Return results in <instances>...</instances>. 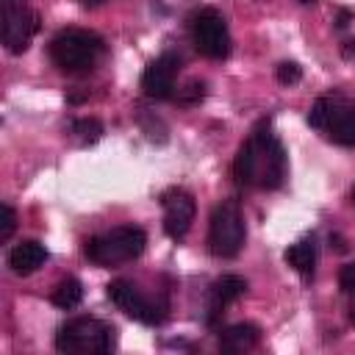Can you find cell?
Masks as SVG:
<instances>
[{"mask_svg": "<svg viewBox=\"0 0 355 355\" xmlns=\"http://www.w3.org/2000/svg\"><path fill=\"white\" fill-rule=\"evenodd\" d=\"M288 172L286 150L280 139L272 130L269 119H261L252 133L241 141L236 161H233V175L241 186H261V189H277Z\"/></svg>", "mask_w": 355, "mask_h": 355, "instance_id": "obj_1", "label": "cell"}, {"mask_svg": "<svg viewBox=\"0 0 355 355\" xmlns=\"http://www.w3.org/2000/svg\"><path fill=\"white\" fill-rule=\"evenodd\" d=\"M105 44L94 31L86 28H64L50 39V58L64 72H86L92 69Z\"/></svg>", "mask_w": 355, "mask_h": 355, "instance_id": "obj_2", "label": "cell"}, {"mask_svg": "<svg viewBox=\"0 0 355 355\" xmlns=\"http://www.w3.org/2000/svg\"><path fill=\"white\" fill-rule=\"evenodd\" d=\"M147 233L136 225H119L103 236H92L83 247L86 258L97 266H119L144 252Z\"/></svg>", "mask_w": 355, "mask_h": 355, "instance_id": "obj_3", "label": "cell"}, {"mask_svg": "<svg viewBox=\"0 0 355 355\" xmlns=\"http://www.w3.org/2000/svg\"><path fill=\"white\" fill-rule=\"evenodd\" d=\"M114 344H116V327L103 322V319H94V316L69 319L55 333V349L58 352H80V355L97 352V355H103V352H111Z\"/></svg>", "mask_w": 355, "mask_h": 355, "instance_id": "obj_4", "label": "cell"}, {"mask_svg": "<svg viewBox=\"0 0 355 355\" xmlns=\"http://www.w3.org/2000/svg\"><path fill=\"white\" fill-rule=\"evenodd\" d=\"M247 225L239 200H222L208 222V250L216 258H236L244 247Z\"/></svg>", "mask_w": 355, "mask_h": 355, "instance_id": "obj_5", "label": "cell"}, {"mask_svg": "<svg viewBox=\"0 0 355 355\" xmlns=\"http://www.w3.org/2000/svg\"><path fill=\"white\" fill-rule=\"evenodd\" d=\"M308 125L341 147H355V105L338 97H319L308 111Z\"/></svg>", "mask_w": 355, "mask_h": 355, "instance_id": "obj_6", "label": "cell"}, {"mask_svg": "<svg viewBox=\"0 0 355 355\" xmlns=\"http://www.w3.org/2000/svg\"><path fill=\"white\" fill-rule=\"evenodd\" d=\"M105 294L108 300L125 311L130 319L136 322H144V324H161L164 316H166V302H158V300H150L136 283L130 280H111L105 286Z\"/></svg>", "mask_w": 355, "mask_h": 355, "instance_id": "obj_7", "label": "cell"}, {"mask_svg": "<svg viewBox=\"0 0 355 355\" xmlns=\"http://www.w3.org/2000/svg\"><path fill=\"white\" fill-rule=\"evenodd\" d=\"M191 39H194V47L214 61L227 58L230 53V31L225 17L216 8H200L191 17Z\"/></svg>", "mask_w": 355, "mask_h": 355, "instance_id": "obj_8", "label": "cell"}, {"mask_svg": "<svg viewBox=\"0 0 355 355\" xmlns=\"http://www.w3.org/2000/svg\"><path fill=\"white\" fill-rule=\"evenodd\" d=\"M3 14V44L8 53H25L33 33L39 31V14L25 8L22 0H0Z\"/></svg>", "mask_w": 355, "mask_h": 355, "instance_id": "obj_9", "label": "cell"}, {"mask_svg": "<svg viewBox=\"0 0 355 355\" xmlns=\"http://www.w3.org/2000/svg\"><path fill=\"white\" fill-rule=\"evenodd\" d=\"M161 205H164V233L175 241L183 239L197 214L194 197L186 189H166L161 194Z\"/></svg>", "mask_w": 355, "mask_h": 355, "instance_id": "obj_10", "label": "cell"}, {"mask_svg": "<svg viewBox=\"0 0 355 355\" xmlns=\"http://www.w3.org/2000/svg\"><path fill=\"white\" fill-rule=\"evenodd\" d=\"M178 69H180V58L175 53H161L155 61L147 64V69L141 72V92L153 100H166L175 92V80H178Z\"/></svg>", "mask_w": 355, "mask_h": 355, "instance_id": "obj_11", "label": "cell"}, {"mask_svg": "<svg viewBox=\"0 0 355 355\" xmlns=\"http://www.w3.org/2000/svg\"><path fill=\"white\" fill-rule=\"evenodd\" d=\"M247 294V280L239 277V275H222L211 283L208 288V322H216V316L230 305L236 302L239 297Z\"/></svg>", "mask_w": 355, "mask_h": 355, "instance_id": "obj_12", "label": "cell"}, {"mask_svg": "<svg viewBox=\"0 0 355 355\" xmlns=\"http://www.w3.org/2000/svg\"><path fill=\"white\" fill-rule=\"evenodd\" d=\"M44 261H47V247L33 239L14 244V250L8 252V266L14 275H33L39 266H44Z\"/></svg>", "mask_w": 355, "mask_h": 355, "instance_id": "obj_13", "label": "cell"}, {"mask_svg": "<svg viewBox=\"0 0 355 355\" xmlns=\"http://www.w3.org/2000/svg\"><path fill=\"white\" fill-rule=\"evenodd\" d=\"M286 263L302 277V280H311L313 277V269H316V239L313 236H302L300 241L288 244V250L283 252Z\"/></svg>", "mask_w": 355, "mask_h": 355, "instance_id": "obj_14", "label": "cell"}, {"mask_svg": "<svg viewBox=\"0 0 355 355\" xmlns=\"http://www.w3.org/2000/svg\"><path fill=\"white\" fill-rule=\"evenodd\" d=\"M258 338H261L258 324H252V322H239V324H230V327H225V330L219 333V347H222L225 352H244V349L255 347Z\"/></svg>", "mask_w": 355, "mask_h": 355, "instance_id": "obj_15", "label": "cell"}, {"mask_svg": "<svg viewBox=\"0 0 355 355\" xmlns=\"http://www.w3.org/2000/svg\"><path fill=\"white\" fill-rule=\"evenodd\" d=\"M80 300H83V286L78 277H64L50 291V302L61 311H72L75 305H80Z\"/></svg>", "mask_w": 355, "mask_h": 355, "instance_id": "obj_16", "label": "cell"}, {"mask_svg": "<svg viewBox=\"0 0 355 355\" xmlns=\"http://www.w3.org/2000/svg\"><path fill=\"white\" fill-rule=\"evenodd\" d=\"M69 133H72L80 144H94V141L103 136V125H100L97 119H92V116H83V119H75V122L69 125Z\"/></svg>", "mask_w": 355, "mask_h": 355, "instance_id": "obj_17", "label": "cell"}, {"mask_svg": "<svg viewBox=\"0 0 355 355\" xmlns=\"http://www.w3.org/2000/svg\"><path fill=\"white\" fill-rule=\"evenodd\" d=\"M275 78H277V83H283V86H294V83H300L302 69H300L297 61H280L277 69H275Z\"/></svg>", "mask_w": 355, "mask_h": 355, "instance_id": "obj_18", "label": "cell"}, {"mask_svg": "<svg viewBox=\"0 0 355 355\" xmlns=\"http://www.w3.org/2000/svg\"><path fill=\"white\" fill-rule=\"evenodd\" d=\"M202 97H205V83H202V80H191L183 92H178V103H183V105L200 103Z\"/></svg>", "mask_w": 355, "mask_h": 355, "instance_id": "obj_19", "label": "cell"}, {"mask_svg": "<svg viewBox=\"0 0 355 355\" xmlns=\"http://www.w3.org/2000/svg\"><path fill=\"white\" fill-rule=\"evenodd\" d=\"M14 225H17V214H14V208H11L8 202H3V205H0V239H3V241L11 239Z\"/></svg>", "mask_w": 355, "mask_h": 355, "instance_id": "obj_20", "label": "cell"}, {"mask_svg": "<svg viewBox=\"0 0 355 355\" xmlns=\"http://www.w3.org/2000/svg\"><path fill=\"white\" fill-rule=\"evenodd\" d=\"M338 283H341V288H344L347 294L355 297V263L341 266V272H338Z\"/></svg>", "mask_w": 355, "mask_h": 355, "instance_id": "obj_21", "label": "cell"}, {"mask_svg": "<svg viewBox=\"0 0 355 355\" xmlns=\"http://www.w3.org/2000/svg\"><path fill=\"white\" fill-rule=\"evenodd\" d=\"M349 19H352V14L344 8V11H338V17H336V28H347L349 25Z\"/></svg>", "mask_w": 355, "mask_h": 355, "instance_id": "obj_22", "label": "cell"}, {"mask_svg": "<svg viewBox=\"0 0 355 355\" xmlns=\"http://www.w3.org/2000/svg\"><path fill=\"white\" fill-rule=\"evenodd\" d=\"M341 55H344V58H355V39H349V42L344 44V50H341Z\"/></svg>", "mask_w": 355, "mask_h": 355, "instance_id": "obj_23", "label": "cell"}, {"mask_svg": "<svg viewBox=\"0 0 355 355\" xmlns=\"http://www.w3.org/2000/svg\"><path fill=\"white\" fill-rule=\"evenodd\" d=\"M333 244H336V250H338V252H344V250H347V244H344V239H341V236H330V247H333Z\"/></svg>", "mask_w": 355, "mask_h": 355, "instance_id": "obj_24", "label": "cell"}, {"mask_svg": "<svg viewBox=\"0 0 355 355\" xmlns=\"http://www.w3.org/2000/svg\"><path fill=\"white\" fill-rule=\"evenodd\" d=\"M80 3H83V6H86V8H94V6H100V3H103V0H80Z\"/></svg>", "mask_w": 355, "mask_h": 355, "instance_id": "obj_25", "label": "cell"}, {"mask_svg": "<svg viewBox=\"0 0 355 355\" xmlns=\"http://www.w3.org/2000/svg\"><path fill=\"white\" fill-rule=\"evenodd\" d=\"M300 3H305V6H308V3H313V0H300Z\"/></svg>", "mask_w": 355, "mask_h": 355, "instance_id": "obj_26", "label": "cell"}, {"mask_svg": "<svg viewBox=\"0 0 355 355\" xmlns=\"http://www.w3.org/2000/svg\"><path fill=\"white\" fill-rule=\"evenodd\" d=\"M352 200H355V191H352Z\"/></svg>", "mask_w": 355, "mask_h": 355, "instance_id": "obj_27", "label": "cell"}]
</instances>
